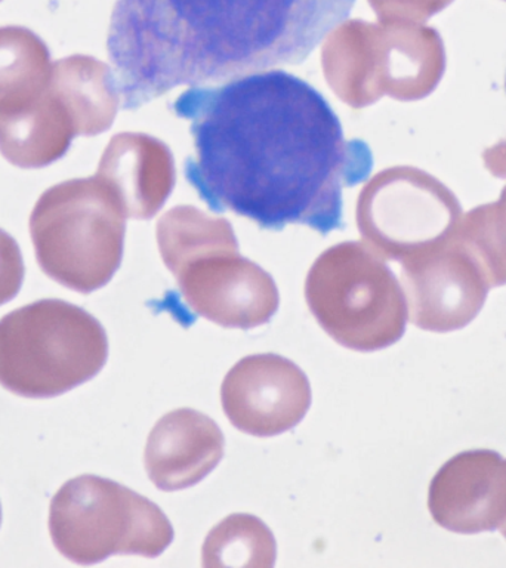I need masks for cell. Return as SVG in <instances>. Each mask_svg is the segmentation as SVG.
I'll return each instance as SVG.
<instances>
[{
    "instance_id": "obj_20",
    "label": "cell",
    "mask_w": 506,
    "mask_h": 568,
    "mask_svg": "<svg viewBox=\"0 0 506 568\" xmlns=\"http://www.w3.org/2000/svg\"><path fill=\"white\" fill-rule=\"evenodd\" d=\"M0 523H2V508H0Z\"/></svg>"
},
{
    "instance_id": "obj_2",
    "label": "cell",
    "mask_w": 506,
    "mask_h": 568,
    "mask_svg": "<svg viewBox=\"0 0 506 568\" xmlns=\"http://www.w3.org/2000/svg\"><path fill=\"white\" fill-rule=\"evenodd\" d=\"M355 0H118L107 51L124 110L178 87L297 65Z\"/></svg>"
},
{
    "instance_id": "obj_7",
    "label": "cell",
    "mask_w": 506,
    "mask_h": 568,
    "mask_svg": "<svg viewBox=\"0 0 506 568\" xmlns=\"http://www.w3.org/2000/svg\"><path fill=\"white\" fill-rule=\"evenodd\" d=\"M49 532L58 552L80 566L115 554L159 557L173 528L154 501L97 475L67 481L52 497Z\"/></svg>"
},
{
    "instance_id": "obj_6",
    "label": "cell",
    "mask_w": 506,
    "mask_h": 568,
    "mask_svg": "<svg viewBox=\"0 0 506 568\" xmlns=\"http://www.w3.org/2000/svg\"><path fill=\"white\" fill-rule=\"evenodd\" d=\"M305 300L323 331L345 348L384 349L406 331L402 288L363 243L344 242L323 252L306 275Z\"/></svg>"
},
{
    "instance_id": "obj_21",
    "label": "cell",
    "mask_w": 506,
    "mask_h": 568,
    "mask_svg": "<svg viewBox=\"0 0 506 568\" xmlns=\"http://www.w3.org/2000/svg\"><path fill=\"white\" fill-rule=\"evenodd\" d=\"M505 89H506V79H505Z\"/></svg>"
},
{
    "instance_id": "obj_8",
    "label": "cell",
    "mask_w": 506,
    "mask_h": 568,
    "mask_svg": "<svg viewBox=\"0 0 506 568\" xmlns=\"http://www.w3.org/2000/svg\"><path fill=\"white\" fill-rule=\"evenodd\" d=\"M231 424L253 437H275L295 428L311 406L308 377L291 359L275 354L240 359L221 386Z\"/></svg>"
},
{
    "instance_id": "obj_16",
    "label": "cell",
    "mask_w": 506,
    "mask_h": 568,
    "mask_svg": "<svg viewBox=\"0 0 506 568\" xmlns=\"http://www.w3.org/2000/svg\"><path fill=\"white\" fill-rule=\"evenodd\" d=\"M202 555L204 567L270 568L275 561V540L260 518L234 514L209 532Z\"/></svg>"
},
{
    "instance_id": "obj_10",
    "label": "cell",
    "mask_w": 506,
    "mask_h": 568,
    "mask_svg": "<svg viewBox=\"0 0 506 568\" xmlns=\"http://www.w3.org/2000/svg\"><path fill=\"white\" fill-rule=\"evenodd\" d=\"M224 447L215 420L193 408H176L151 429L144 453L146 474L160 490H184L216 468Z\"/></svg>"
},
{
    "instance_id": "obj_12",
    "label": "cell",
    "mask_w": 506,
    "mask_h": 568,
    "mask_svg": "<svg viewBox=\"0 0 506 568\" xmlns=\"http://www.w3.org/2000/svg\"><path fill=\"white\" fill-rule=\"evenodd\" d=\"M74 136V120L49 83L26 104L0 111V153L13 166H49L64 158Z\"/></svg>"
},
{
    "instance_id": "obj_5",
    "label": "cell",
    "mask_w": 506,
    "mask_h": 568,
    "mask_svg": "<svg viewBox=\"0 0 506 568\" xmlns=\"http://www.w3.org/2000/svg\"><path fill=\"white\" fill-rule=\"evenodd\" d=\"M126 215L98 176L78 178L40 195L30 216L39 266L71 291L104 287L122 264Z\"/></svg>"
},
{
    "instance_id": "obj_3",
    "label": "cell",
    "mask_w": 506,
    "mask_h": 568,
    "mask_svg": "<svg viewBox=\"0 0 506 568\" xmlns=\"http://www.w3.org/2000/svg\"><path fill=\"white\" fill-rule=\"evenodd\" d=\"M158 243L164 265L195 314L222 327L249 331L277 313L274 278L240 255L224 217L208 216L193 206L173 207L158 222Z\"/></svg>"
},
{
    "instance_id": "obj_19",
    "label": "cell",
    "mask_w": 506,
    "mask_h": 568,
    "mask_svg": "<svg viewBox=\"0 0 506 568\" xmlns=\"http://www.w3.org/2000/svg\"><path fill=\"white\" fill-rule=\"evenodd\" d=\"M502 535H504L506 539V521L504 523V526L500 527Z\"/></svg>"
},
{
    "instance_id": "obj_4",
    "label": "cell",
    "mask_w": 506,
    "mask_h": 568,
    "mask_svg": "<svg viewBox=\"0 0 506 568\" xmlns=\"http://www.w3.org/2000/svg\"><path fill=\"white\" fill-rule=\"evenodd\" d=\"M109 339L88 311L42 300L0 320V385L26 398H52L105 366Z\"/></svg>"
},
{
    "instance_id": "obj_17",
    "label": "cell",
    "mask_w": 506,
    "mask_h": 568,
    "mask_svg": "<svg viewBox=\"0 0 506 568\" xmlns=\"http://www.w3.org/2000/svg\"><path fill=\"white\" fill-rule=\"evenodd\" d=\"M24 280V262L16 239L0 229V305L18 295Z\"/></svg>"
},
{
    "instance_id": "obj_9",
    "label": "cell",
    "mask_w": 506,
    "mask_h": 568,
    "mask_svg": "<svg viewBox=\"0 0 506 568\" xmlns=\"http://www.w3.org/2000/svg\"><path fill=\"white\" fill-rule=\"evenodd\" d=\"M429 513L446 530L475 535L506 521V460L492 450L452 457L429 486Z\"/></svg>"
},
{
    "instance_id": "obj_14",
    "label": "cell",
    "mask_w": 506,
    "mask_h": 568,
    "mask_svg": "<svg viewBox=\"0 0 506 568\" xmlns=\"http://www.w3.org/2000/svg\"><path fill=\"white\" fill-rule=\"evenodd\" d=\"M49 88L69 109L78 135L109 131L122 102L113 70L88 55L67 57L52 64Z\"/></svg>"
},
{
    "instance_id": "obj_15",
    "label": "cell",
    "mask_w": 506,
    "mask_h": 568,
    "mask_svg": "<svg viewBox=\"0 0 506 568\" xmlns=\"http://www.w3.org/2000/svg\"><path fill=\"white\" fill-rule=\"evenodd\" d=\"M51 53L34 31L0 27V111L16 109L48 88Z\"/></svg>"
},
{
    "instance_id": "obj_1",
    "label": "cell",
    "mask_w": 506,
    "mask_h": 568,
    "mask_svg": "<svg viewBox=\"0 0 506 568\" xmlns=\"http://www.w3.org/2000/svg\"><path fill=\"white\" fill-rule=\"evenodd\" d=\"M172 109L190 122L184 172L199 197L262 229H342V193L373 168L366 142L346 140L322 93L286 71L194 87Z\"/></svg>"
},
{
    "instance_id": "obj_18",
    "label": "cell",
    "mask_w": 506,
    "mask_h": 568,
    "mask_svg": "<svg viewBox=\"0 0 506 568\" xmlns=\"http://www.w3.org/2000/svg\"><path fill=\"white\" fill-rule=\"evenodd\" d=\"M451 0H368L381 20L393 17H428Z\"/></svg>"
},
{
    "instance_id": "obj_11",
    "label": "cell",
    "mask_w": 506,
    "mask_h": 568,
    "mask_svg": "<svg viewBox=\"0 0 506 568\" xmlns=\"http://www.w3.org/2000/svg\"><path fill=\"white\" fill-rule=\"evenodd\" d=\"M95 176L109 186L126 217L151 220L172 194L176 173L163 141L124 132L111 138Z\"/></svg>"
},
{
    "instance_id": "obj_13",
    "label": "cell",
    "mask_w": 506,
    "mask_h": 568,
    "mask_svg": "<svg viewBox=\"0 0 506 568\" xmlns=\"http://www.w3.org/2000/svg\"><path fill=\"white\" fill-rule=\"evenodd\" d=\"M411 322L429 332H453L473 322L486 288L459 268L411 264L404 271Z\"/></svg>"
}]
</instances>
